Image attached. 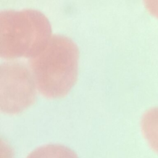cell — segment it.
Masks as SVG:
<instances>
[{
  "mask_svg": "<svg viewBox=\"0 0 158 158\" xmlns=\"http://www.w3.org/2000/svg\"><path fill=\"white\" fill-rule=\"evenodd\" d=\"M78 49L70 38L51 36L44 49L29 60L36 87L45 97L60 98L70 91L78 75Z\"/></svg>",
  "mask_w": 158,
  "mask_h": 158,
  "instance_id": "obj_1",
  "label": "cell"
},
{
  "mask_svg": "<svg viewBox=\"0 0 158 158\" xmlns=\"http://www.w3.org/2000/svg\"><path fill=\"white\" fill-rule=\"evenodd\" d=\"M51 38L49 20L32 9L0 13V56L5 59L33 57Z\"/></svg>",
  "mask_w": 158,
  "mask_h": 158,
  "instance_id": "obj_2",
  "label": "cell"
},
{
  "mask_svg": "<svg viewBox=\"0 0 158 158\" xmlns=\"http://www.w3.org/2000/svg\"><path fill=\"white\" fill-rule=\"evenodd\" d=\"M36 85L31 70L22 62L9 61L0 67V108L10 114L20 113L31 106Z\"/></svg>",
  "mask_w": 158,
  "mask_h": 158,
  "instance_id": "obj_3",
  "label": "cell"
},
{
  "mask_svg": "<svg viewBox=\"0 0 158 158\" xmlns=\"http://www.w3.org/2000/svg\"><path fill=\"white\" fill-rule=\"evenodd\" d=\"M141 127L148 144L158 153V107L149 109L143 114Z\"/></svg>",
  "mask_w": 158,
  "mask_h": 158,
  "instance_id": "obj_4",
  "label": "cell"
},
{
  "mask_svg": "<svg viewBox=\"0 0 158 158\" xmlns=\"http://www.w3.org/2000/svg\"><path fill=\"white\" fill-rule=\"evenodd\" d=\"M27 158H78L70 148L59 144H48L37 148Z\"/></svg>",
  "mask_w": 158,
  "mask_h": 158,
  "instance_id": "obj_5",
  "label": "cell"
},
{
  "mask_svg": "<svg viewBox=\"0 0 158 158\" xmlns=\"http://www.w3.org/2000/svg\"><path fill=\"white\" fill-rule=\"evenodd\" d=\"M148 12L158 19V0H143Z\"/></svg>",
  "mask_w": 158,
  "mask_h": 158,
  "instance_id": "obj_6",
  "label": "cell"
}]
</instances>
